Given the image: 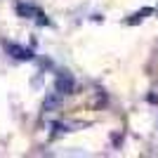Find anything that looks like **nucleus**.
<instances>
[{"instance_id":"nucleus-1","label":"nucleus","mask_w":158,"mask_h":158,"mask_svg":"<svg viewBox=\"0 0 158 158\" xmlns=\"http://www.w3.org/2000/svg\"><path fill=\"white\" fill-rule=\"evenodd\" d=\"M54 87H57V92L59 94H66V92H71L73 90V80L69 73H59L57 76V83H54Z\"/></svg>"},{"instance_id":"nucleus-2","label":"nucleus","mask_w":158,"mask_h":158,"mask_svg":"<svg viewBox=\"0 0 158 158\" xmlns=\"http://www.w3.org/2000/svg\"><path fill=\"white\" fill-rule=\"evenodd\" d=\"M7 50H10L17 59H33V52H31V50H24V47H19V45H7Z\"/></svg>"},{"instance_id":"nucleus-3","label":"nucleus","mask_w":158,"mask_h":158,"mask_svg":"<svg viewBox=\"0 0 158 158\" xmlns=\"http://www.w3.org/2000/svg\"><path fill=\"white\" fill-rule=\"evenodd\" d=\"M17 14H19V17H24V19H31L33 7H28V5H17Z\"/></svg>"}]
</instances>
